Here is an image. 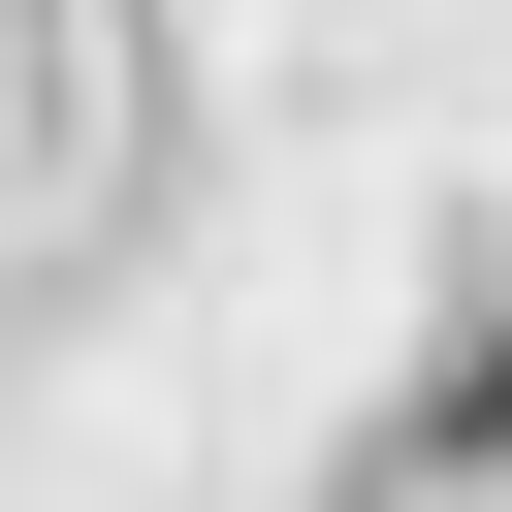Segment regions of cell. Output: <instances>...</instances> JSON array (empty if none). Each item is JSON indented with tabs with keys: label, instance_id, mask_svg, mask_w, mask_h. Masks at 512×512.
Listing matches in <instances>:
<instances>
[{
	"label": "cell",
	"instance_id": "cell-1",
	"mask_svg": "<svg viewBox=\"0 0 512 512\" xmlns=\"http://www.w3.org/2000/svg\"><path fill=\"white\" fill-rule=\"evenodd\" d=\"M480 448H512V288H480V320H448V384H416V448H384V480H352V512H416V480H480Z\"/></svg>",
	"mask_w": 512,
	"mask_h": 512
}]
</instances>
